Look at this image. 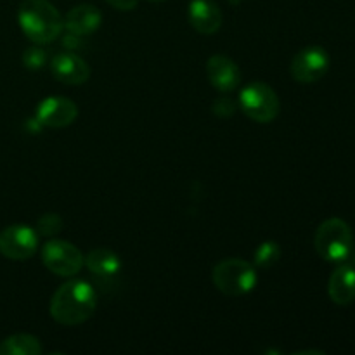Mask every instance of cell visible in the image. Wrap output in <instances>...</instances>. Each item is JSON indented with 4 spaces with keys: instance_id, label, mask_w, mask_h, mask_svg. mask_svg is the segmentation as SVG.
<instances>
[{
    "instance_id": "1",
    "label": "cell",
    "mask_w": 355,
    "mask_h": 355,
    "mask_svg": "<svg viewBox=\"0 0 355 355\" xmlns=\"http://www.w3.org/2000/svg\"><path fill=\"white\" fill-rule=\"evenodd\" d=\"M97 307L96 290L87 281L73 279L61 284L51 298V318L62 326H78L89 321Z\"/></svg>"
},
{
    "instance_id": "2",
    "label": "cell",
    "mask_w": 355,
    "mask_h": 355,
    "mask_svg": "<svg viewBox=\"0 0 355 355\" xmlns=\"http://www.w3.org/2000/svg\"><path fill=\"white\" fill-rule=\"evenodd\" d=\"M17 23L28 40L37 45L51 44L64 30V19L49 0H23Z\"/></svg>"
},
{
    "instance_id": "3",
    "label": "cell",
    "mask_w": 355,
    "mask_h": 355,
    "mask_svg": "<svg viewBox=\"0 0 355 355\" xmlns=\"http://www.w3.org/2000/svg\"><path fill=\"white\" fill-rule=\"evenodd\" d=\"M314 246L321 259L328 262H345L354 252L352 229L342 218H328L315 231Z\"/></svg>"
},
{
    "instance_id": "4",
    "label": "cell",
    "mask_w": 355,
    "mask_h": 355,
    "mask_svg": "<svg viewBox=\"0 0 355 355\" xmlns=\"http://www.w3.org/2000/svg\"><path fill=\"white\" fill-rule=\"evenodd\" d=\"M215 288L227 297H243L257 286L259 274L253 263L243 259H225L214 267Z\"/></svg>"
},
{
    "instance_id": "5",
    "label": "cell",
    "mask_w": 355,
    "mask_h": 355,
    "mask_svg": "<svg viewBox=\"0 0 355 355\" xmlns=\"http://www.w3.org/2000/svg\"><path fill=\"white\" fill-rule=\"evenodd\" d=\"M239 107L253 121L269 123L279 114V97L276 90L263 82H253L239 92Z\"/></svg>"
},
{
    "instance_id": "6",
    "label": "cell",
    "mask_w": 355,
    "mask_h": 355,
    "mask_svg": "<svg viewBox=\"0 0 355 355\" xmlns=\"http://www.w3.org/2000/svg\"><path fill=\"white\" fill-rule=\"evenodd\" d=\"M42 262L55 276L73 277L80 272L85 259L73 243L51 239L42 248Z\"/></svg>"
},
{
    "instance_id": "7",
    "label": "cell",
    "mask_w": 355,
    "mask_h": 355,
    "mask_svg": "<svg viewBox=\"0 0 355 355\" xmlns=\"http://www.w3.org/2000/svg\"><path fill=\"white\" fill-rule=\"evenodd\" d=\"M38 250V232L28 225H9L0 231V253L9 260H28Z\"/></svg>"
},
{
    "instance_id": "8",
    "label": "cell",
    "mask_w": 355,
    "mask_h": 355,
    "mask_svg": "<svg viewBox=\"0 0 355 355\" xmlns=\"http://www.w3.org/2000/svg\"><path fill=\"white\" fill-rule=\"evenodd\" d=\"M329 69V55L324 47L311 45L297 52L290 66L291 76L300 83H314Z\"/></svg>"
},
{
    "instance_id": "9",
    "label": "cell",
    "mask_w": 355,
    "mask_h": 355,
    "mask_svg": "<svg viewBox=\"0 0 355 355\" xmlns=\"http://www.w3.org/2000/svg\"><path fill=\"white\" fill-rule=\"evenodd\" d=\"M78 116V106L68 97H47L37 107V120L42 127L64 128Z\"/></svg>"
},
{
    "instance_id": "10",
    "label": "cell",
    "mask_w": 355,
    "mask_h": 355,
    "mask_svg": "<svg viewBox=\"0 0 355 355\" xmlns=\"http://www.w3.org/2000/svg\"><path fill=\"white\" fill-rule=\"evenodd\" d=\"M51 71L54 78L64 85H82L90 78L89 64L75 52L55 54L51 61Z\"/></svg>"
},
{
    "instance_id": "11",
    "label": "cell",
    "mask_w": 355,
    "mask_h": 355,
    "mask_svg": "<svg viewBox=\"0 0 355 355\" xmlns=\"http://www.w3.org/2000/svg\"><path fill=\"white\" fill-rule=\"evenodd\" d=\"M207 76L218 92H232L241 83V69L227 55L215 54L207 62Z\"/></svg>"
},
{
    "instance_id": "12",
    "label": "cell",
    "mask_w": 355,
    "mask_h": 355,
    "mask_svg": "<svg viewBox=\"0 0 355 355\" xmlns=\"http://www.w3.org/2000/svg\"><path fill=\"white\" fill-rule=\"evenodd\" d=\"M187 17L191 26L201 35H214L222 26V10L214 0H191Z\"/></svg>"
},
{
    "instance_id": "13",
    "label": "cell",
    "mask_w": 355,
    "mask_h": 355,
    "mask_svg": "<svg viewBox=\"0 0 355 355\" xmlns=\"http://www.w3.org/2000/svg\"><path fill=\"white\" fill-rule=\"evenodd\" d=\"M103 23L99 9L90 3H80L69 9V12L64 17V28L68 33L76 35V37H89L96 33Z\"/></svg>"
},
{
    "instance_id": "14",
    "label": "cell",
    "mask_w": 355,
    "mask_h": 355,
    "mask_svg": "<svg viewBox=\"0 0 355 355\" xmlns=\"http://www.w3.org/2000/svg\"><path fill=\"white\" fill-rule=\"evenodd\" d=\"M328 295L333 304L350 305L355 300V267L350 263L336 267L328 283Z\"/></svg>"
},
{
    "instance_id": "15",
    "label": "cell",
    "mask_w": 355,
    "mask_h": 355,
    "mask_svg": "<svg viewBox=\"0 0 355 355\" xmlns=\"http://www.w3.org/2000/svg\"><path fill=\"white\" fill-rule=\"evenodd\" d=\"M87 269L94 274L96 277L101 279H107V277H113L120 272L121 269V260L113 250L107 248H96L85 257Z\"/></svg>"
},
{
    "instance_id": "16",
    "label": "cell",
    "mask_w": 355,
    "mask_h": 355,
    "mask_svg": "<svg viewBox=\"0 0 355 355\" xmlns=\"http://www.w3.org/2000/svg\"><path fill=\"white\" fill-rule=\"evenodd\" d=\"M42 343L37 336L28 333L7 336L0 342V355H40Z\"/></svg>"
},
{
    "instance_id": "17",
    "label": "cell",
    "mask_w": 355,
    "mask_h": 355,
    "mask_svg": "<svg viewBox=\"0 0 355 355\" xmlns=\"http://www.w3.org/2000/svg\"><path fill=\"white\" fill-rule=\"evenodd\" d=\"M281 259V248L276 241H266L255 250L253 255V263L260 269H269L274 267Z\"/></svg>"
},
{
    "instance_id": "18",
    "label": "cell",
    "mask_w": 355,
    "mask_h": 355,
    "mask_svg": "<svg viewBox=\"0 0 355 355\" xmlns=\"http://www.w3.org/2000/svg\"><path fill=\"white\" fill-rule=\"evenodd\" d=\"M62 229V218L59 217L58 214H44L37 222V229L35 231L38 232V236H51L59 234Z\"/></svg>"
},
{
    "instance_id": "19",
    "label": "cell",
    "mask_w": 355,
    "mask_h": 355,
    "mask_svg": "<svg viewBox=\"0 0 355 355\" xmlns=\"http://www.w3.org/2000/svg\"><path fill=\"white\" fill-rule=\"evenodd\" d=\"M47 62V52L42 47H30L23 52V64L28 69H40Z\"/></svg>"
},
{
    "instance_id": "20",
    "label": "cell",
    "mask_w": 355,
    "mask_h": 355,
    "mask_svg": "<svg viewBox=\"0 0 355 355\" xmlns=\"http://www.w3.org/2000/svg\"><path fill=\"white\" fill-rule=\"evenodd\" d=\"M236 110H238V106H236L234 101L229 99V97H218V99L214 101V106H211V111L220 118L232 116V114L236 113Z\"/></svg>"
},
{
    "instance_id": "21",
    "label": "cell",
    "mask_w": 355,
    "mask_h": 355,
    "mask_svg": "<svg viewBox=\"0 0 355 355\" xmlns=\"http://www.w3.org/2000/svg\"><path fill=\"white\" fill-rule=\"evenodd\" d=\"M106 2L118 10H132L137 7L139 0H106Z\"/></svg>"
},
{
    "instance_id": "22",
    "label": "cell",
    "mask_w": 355,
    "mask_h": 355,
    "mask_svg": "<svg viewBox=\"0 0 355 355\" xmlns=\"http://www.w3.org/2000/svg\"><path fill=\"white\" fill-rule=\"evenodd\" d=\"M151 2H163V0H151Z\"/></svg>"
},
{
    "instance_id": "23",
    "label": "cell",
    "mask_w": 355,
    "mask_h": 355,
    "mask_svg": "<svg viewBox=\"0 0 355 355\" xmlns=\"http://www.w3.org/2000/svg\"><path fill=\"white\" fill-rule=\"evenodd\" d=\"M354 262H355V255H354Z\"/></svg>"
}]
</instances>
